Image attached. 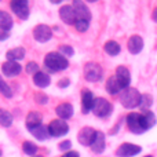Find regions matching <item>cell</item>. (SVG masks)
<instances>
[{"instance_id":"3","label":"cell","mask_w":157,"mask_h":157,"mask_svg":"<svg viewBox=\"0 0 157 157\" xmlns=\"http://www.w3.org/2000/svg\"><path fill=\"white\" fill-rule=\"evenodd\" d=\"M113 112V106L105 98H95L94 105H92V113L97 117H101V119H105V117H109Z\"/></svg>"},{"instance_id":"17","label":"cell","mask_w":157,"mask_h":157,"mask_svg":"<svg viewBox=\"0 0 157 157\" xmlns=\"http://www.w3.org/2000/svg\"><path fill=\"white\" fill-rule=\"evenodd\" d=\"M127 48L131 54L136 55L144 50V39L138 35H134L128 39V43H127Z\"/></svg>"},{"instance_id":"30","label":"cell","mask_w":157,"mask_h":157,"mask_svg":"<svg viewBox=\"0 0 157 157\" xmlns=\"http://www.w3.org/2000/svg\"><path fill=\"white\" fill-rule=\"evenodd\" d=\"M0 94H3L6 98H11L13 97V90L11 87L8 86L7 83L4 81V78L0 76Z\"/></svg>"},{"instance_id":"44","label":"cell","mask_w":157,"mask_h":157,"mask_svg":"<svg viewBox=\"0 0 157 157\" xmlns=\"http://www.w3.org/2000/svg\"><path fill=\"white\" fill-rule=\"evenodd\" d=\"M0 156H2V150H0Z\"/></svg>"},{"instance_id":"31","label":"cell","mask_w":157,"mask_h":157,"mask_svg":"<svg viewBox=\"0 0 157 157\" xmlns=\"http://www.w3.org/2000/svg\"><path fill=\"white\" fill-rule=\"evenodd\" d=\"M75 28H76L77 32L83 33V32H87L90 28V22L88 21H81V19H77L76 22H75Z\"/></svg>"},{"instance_id":"37","label":"cell","mask_w":157,"mask_h":157,"mask_svg":"<svg viewBox=\"0 0 157 157\" xmlns=\"http://www.w3.org/2000/svg\"><path fill=\"white\" fill-rule=\"evenodd\" d=\"M62 157H80L77 152H75V150H69V152H65V155Z\"/></svg>"},{"instance_id":"18","label":"cell","mask_w":157,"mask_h":157,"mask_svg":"<svg viewBox=\"0 0 157 157\" xmlns=\"http://www.w3.org/2000/svg\"><path fill=\"white\" fill-rule=\"evenodd\" d=\"M73 106L71 105L69 102H63V103H59V105L55 108V113L57 116L59 117L61 120H68L73 116Z\"/></svg>"},{"instance_id":"42","label":"cell","mask_w":157,"mask_h":157,"mask_svg":"<svg viewBox=\"0 0 157 157\" xmlns=\"http://www.w3.org/2000/svg\"><path fill=\"white\" fill-rule=\"evenodd\" d=\"M144 157H153L152 155H147V156H144Z\"/></svg>"},{"instance_id":"5","label":"cell","mask_w":157,"mask_h":157,"mask_svg":"<svg viewBox=\"0 0 157 157\" xmlns=\"http://www.w3.org/2000/svg\"><path fill=\"white\" fill-rule=\"evenodd\" d=\"M103 76V71L98 63L95 62H88L84 65V78L87 81H91V83H95V81H99Z\"/></svg>"},{"instance_id":"40","label":"cell","mask_w":157,"mask_h":157,"mask_svg":"<svg viewBox=\"0 0 157 157\" xmlns=\"http://www.w3.org/2000/svg\"><path fill=\"white\" fill-rule=\"evenodd\" d=\"M50 2H51L52 4H59V3L62 2V0H50Z\"/></svg>"},{"instance_id":"10","label":"cell","mask_w":157,"mask_h":157,"mask_svg":"<svg viewBox=\"0 0 157 157\" xmlns=\"http://www.w3.org/2000/svg\"><path fill=\"white\" fill-rule=\"evenodd\" d=\"M76 14V21L81 19V21H91V11L90 8L86 6V3L83 0H73V4H72Z\"/></svg>"},{"instance_id":"25","label":"cell","mask_w":157,"mask_h":157,"mask_svg":"<svg viewBox=\"0 0 157 157\" xmlns=\"http://www.w3.org/2000/svg\"><path fill=\"white\" fill-rule=\"evenodd\" d=\"M13 25H14L13 17H11L7 11L0 10V28H2V30L8 32V30L13 28Z\"/></svg>"},{"instance_id":"13","label":"cell","mask_w":157,"mask_h":157,"mask_svg":"<svg viewBox=\"0 0 157 157\" xmlns=\"http://www.w3.org/2000/svg\"><path fill=\"white\" fill-rule=\"evenodd\" d=\"M22 66L18 62H14V61H6L2 65V72L4 76L7 77H15L21 73Z\"/></svg>"},{"instance_id":"2","label":"cell","mask_w":157,"mask_h":157,"mask_svg":"<svg viewBox=\"0 0 157 157\" xmlns=\"http://www.w3.org/2000/svg\"><path fill=\"white\" fill-rule=\"evenodd\" d=\"M141 97L142 94L136 88L128 87V88H124L120 92V102H121V105L125 109H135V108H139Z\"/></svg>"},{"instance_id":"22","label":"cell","mask_w":157,"mask_h":157,"mask_svg":"<svg viewBox=\"0 0 157 157\" xmlns=\"http://www.w3.org/2000/svg\"><path fill=\"white\" fill-rule=\"evenodd\" d=\"M41 120H43V116H41L39 112H29L26 116V128L30 130L33 127H37V125L41 124Z\"/></svg>"},{"instance_id":"39","label":"cell","mask_w":157,"mask_h":157,"mask_svg":"<svg viewBox=\"0 0 157 157\" xmlns=\"http://www.w3.org/2000/svg\"><path fill=\"white\" fill-rule=\"evenodd\" d=\"M152 18H153V21L157 22V7L153 10V13H152Z\"/></svg>"},{"instance_id":"28","label":"cell","mask_w":157,"mask_h":157,"mask_svg":"<svg viewBox=\"0 0 157 157\" xmlns=\"http://www.w3.org/2000/svg\"><path fill=\"white\" fill-rule=\"evenodd\" d=\"M22 150H24V153L25 155H28V156H35L36 153H37V150H39V147H37V145H35L33 142H30V141H25L24 144H22Z\"/></svg>"},{"instance_id":"36","label":"cell","mask_w":157,"mask_h":157,"mask_svg":"<svg viewBox=\"0 0 157 157\" xmlns=\"http://www.w3.org/2000/svg\"><path fill=\"white\" fill-rule=\"evenodd\" d=\"M69 84H71V80H69V78H62V80L58 81V87H59V88H66Z\"/></svg>"},{"instance_id":"21","label":"cell","mask_w":157,"mask_h":157,"mask_svg":"<svg viewBox=\"0 0 157 157\" xmlns=\"http://www.w3.org/2000/svg\"><path fill=\"white\" fill-rule=\"evenodd\" d=\"M106 91L110 95H117L123 91V87L120 86V83L114 76H110L106 80Z\"/></svg>"},{"instance_id":"32","label":"cell","mask_w":157,"mask_h":157,"mask_svg":"<svg viewBox=\"0 0 157 157\" xmlns=\"http://www.w3.org/2000/svg\"><path fill=\"white\" fill-rule=\"evenodd\" d=\"M58 52H59V54H62L63 57L66 58V57H72V55L75 54V50L72 48L71 46H61L59 47V51H58Z\"/></svg>"},{"instance_id":"14","label":"cell","mask_w":157,"mask_h":157,"mask_svg":"<svg viewBox=\"0 0 157 157\" xmlns=\"http://www.w3.org/2000/svg\"><path fill=\"white\" fill-rule=\"evenodd\" d=\"M59 17L66 25H75L76 22V14L71 4H65L59 8Z\"/></svg>"},{"instance_id":"35","label":"cell","mask_w":157,"mask_h":157,"mask_svg":"<svg viewBox=\"0 0 157 157\" xmlns=\"http://www.w3.org/2000/svg\"><path fill=\"white\" fill-rule=\"evenodd\" d=\"M58 147H59V150H62V152H69L72 147V142L71 141H62L59 145H58Z\"/></svg>"},{"instance_id":"27","label":"cell","mask_w":157,"mask_h":157,"mask_svg":"<svg viewBox=\"0 0 157 157\" xmlns=\"http://www.w3.org/2000/svg\"><path fill=\"white\" fill-rule=\"evenodd\" d=\"M13 124V114L6 109H0V125L2 127H11Z\"/></svg>"},{"instance_id":"16","label":"cell","mask_w":157,"mask_h":157,"mask_svg":"<svg viewBox=\"0 0 157 157\" xmlns=\"http://www.w3.org/2000/svg\"><path fill=\"white\" fill-rule=\"evenodd\" d=\"M94 94L90 90H83L81 92V110L84 114L90 113L92 110V105H94Z\"/></svg>"},{"instance_id":"9","label":"cell","mask_w":157,"mask_h":157,"mask_svg":"<svg viewBox=\"0 0 157 157\" xmlns=\"http://www.w3.org/2000/svg\"><path fill=\"white\" fill-rule=\"evenodd\" d=\"M11 10L17 17L21 19H28L29 17V3L28 0H11L10 2Z\"/></svg>"},{"instance_id":"6","label":"cell","mask_w":157,"mask_h":157,"mask_svg":"<svg viewBox=\"0 0 157 157\" xmlns=\"http://www.w3.org/2000/svg\"><path fill=\"white\" fill-rule=\"evenodd\" d=\"M127 127L128 130L132 134L136 135H141L145 132V128L142 125V119H141V113H135V112H131L127 116Z\"/></svg>"},{"instance_id":"41","label":"cell","mask_w":157,"mask_h":157,"mask_svg":"<svg viewBox=\"0 0 157 157\" xmlns=\"http://www.w3.org/2000/svg\"><path fill=\"white\" fill-rule=\"evenodd\" d=\"M87 2H90V3H95V2H98V0H87Z\"/></svg>"},{"instance_id":"33","label":"cell","mask_w":157,"mask_h":157,"mask_svg":"<svg viewBox=\"0 0 157 157\" xmlns=\"http://www.w3.org/2000/svg\"><path fill=\"white\" fill-rule=\"evenodd\" d=\"M26 73H29V75H36L39 72V65L36 62H29L26 65Z\"/></svg>"},{"instance_id":"19","label":"cell","mask_w":157,"mask_h":157,"mask_svg":"<svg viewBox=\"0 0 157 157\" xmlns=\"http://www.w3.org/2000/svg\"><path fill=\"white\" fill-rule=\"evenodd\" d=\"M33 83H35V86H37L39 88H46V87L50 86L51 78H50V76L46 73V72L39 71L36 75H33Z\"/></svg>"},{"instance_id":"11","label":"cell","mask_w":157,"mask_h":157,"mask_svg":"<svg viewBox=\"0 0 157 157\" xmlns=\"http://www.w3.org/2000/svg\"><path fill=\"white\" fill-rule=\"evenodd\" d=\"M95 132H97V131H95L94 128H91V127L81 128V130L78 131V134H77L78 144H81L83 146H90L91 142H92V139H94V136H95Z\"/></svg>"},{"instance_id":"26","label":"cell","mask_w":157,"mask_h":157,"mask_svg":"<svg viewBox=\"0 0 157 157\" xmlns=\"http://www.w3.org/2000/svg\"><path fill=\"white\" fill-rule=\"evenodd\" d=\"M103 50H105V52L108 55H110V57H116V55L120 54V51H121V47H120V44L117 43V41L114 40H109L105 43V46H103Z\"/></svg>"},{"instance_id":"29","label":"cell","mask_w":157,"mask_h":157,"mask_svg":"<svg viewBox=\"0 0 157 157\" xmlns=\"http://www.w3.org/2000/svg\"><path fill=\"white\" fill-rule=\"evenodd\" d=\"M152 103H153V98H152V95H149V94H142V97H141V103H139V108L142 109V110H149V108L152 106Z\"/></svg>"},{"instance_id":"38","label":"cell","mask_w":157,"mask_h":157,"mask_svg":"<svg viewBox=\"0 0 157 157\" xmlns=\"http://www.w3.org/2000/svg\"><path fill=\"white\" fill-rule=\"evenodd\" d=\"M8 37V32H6V30H2L0 29V40H6V39Z\"/></svg>"},{"instance_id":"8","label":"cell","mask_w":157,"mask_h":157,"mask_svg":"<svg viewBox=\"0 0 157 157\" xmlns=\"http://www.w3.org/2000/svg\"><path fill=\"white\" fill-rule=\"evenodd\" d=\"M142 152V147L139 145L135 144H130V142H125L121 144L116 150V156L117 157H134Z\"/></svg>"},{"instance_id":"4","label":"cell","mask_w":157,"mask_h":157,"mask_svg":"<svg viewBox=\"0 0 157 157\" xmlns=\"http://www.w3.org/2000/svg\"><path fill=\"white\" fill-rule=\"evenodd\" d=\"M48 128V134L50 136H54V138H58V136H63L69 132V125L65 120L61 119H55L47 125Z\"/></svg>"},{"instance_id":"20","label":"cell","mask_w":157,"mask_h":157,"mask_svg":"<svg viewBox=\"0 0 157 157\" xmlns=\"http://www.w3.org/2000/svg\"><path fill=\"white\" fill-rule=\"evenodd\" d=\"M141 119H142V125H144L145 131L150 130L152 127H155L156 124V116L153 112L150 110H145L144 113H141Z\"/></svg>"},{"instance_id":"1","label":"cell","mask_w":157,"mask_h":157,"mask_svg":"<svg viewBox=\"0 0 157 157\" xmlns=\"http://www.w3.org/2000/svg\"><path fill=\"white\" fill-rule=\"evenodd\" d=\"M44 66L50 72H54L55 73V72L65 71L69 66V61H68V58H65L59 52H48L44 57Z\"/></svg>"},{"instance_id":"7","label":"cell","mask_w":157,"mask_h":157,"mask_svg":"<svg viewBox=\"0 0 157 157\" xmlns=\"http://www.w3.org/2000/svg\"><path fill=\"white\" fill-rule=\"evenodd\" d=\"M33 37L39 43H47L52 37V29L46 24L36 25L33 29Z\"/></svg>"},{"instance_id":"15","label":"cell","mask_w":157,"mask_h":157,"mask_svg":"<svg viewBox=\"0 0 157 157\" xmlns=\"http://www.w3.org/2000/svg\"><path fill=\"white\" fill-rule=\"evenodd\" d=\"M114 77L117 78V81H119L120 86L123 87V90H124V88H128V87H130L131 75H130V71H128L125 66H117Z\"/></svg>"},{"instance_id":"23","label":"cell","mask_w":157,"mask_h":157,"mask_svg":"<svg viewBox=\"0 0 157 157\" xmlns=\"http://www.w3.org/2000/svg\"><path fill=\"white\" fill-rule=\"evenodd\" d=\"M29 132L32 134V135L35 136L36 139H39V141H46V139L50 136V134H48V128H47L46 125H43V124L37 125V127L30 128Z\"/></svg>"},{"instance_id":"12","label":"cell","mask_w":157,"mask_h":157,"mask_svg":"<svg viewBox=\"0 0 157 157\" xmlns=\"http://www.w3.org/2000/svg\"><path fill=\"white\" fill-rule=\"evenodd\" d=\"M90 147H91V150L94 153H98V155L103 153V150H105V147H106V139H105V134H103L102 131H97V132H95V136H94V139H92Z\"/></svg>"},{"instance_id":"43","label":"cell","mask_w":157,"mask_h":157,"mask_svg":"<svg viewBox=\"0 0 157 157\" xmlns=\"http://www.w3.org/2000/svg\"><path fill=\"white\" fill-rule=\"evenodd\" d=\"M32 157H43V156H36V155H35V156H32Z\"/></svg>"},{"instance_id":"34","label":"cell","mask_w":157,"mask_h":157,"mask_svg":"<svg viewBox=\"0 0 157 157\" xmlns=\"http://www.w3.org/2000/svg\"><path fill=\"white\" fill-rule=\"evenodd\" d=\"M35 99L37 103H40V105H46L47 102H48V97H47L46 94H43V92H37V94L35 95Z\"/></svg>"},{"instance_id":"24","label":"cell","mask_w":157,"mask_h":157,"mask_svg":"<svg viewBox=\"0 0 157 157\" xmlns=\"http://www.w3.org/2000/svg\"><path fill=\"white\" fill-rule=\"evenodd\" d=\"M24 57H25V48L24 47H15V48H11V50H8L7 54H6L7 61H14V62L24 59Z\"/></svg>"}]
</instances>
